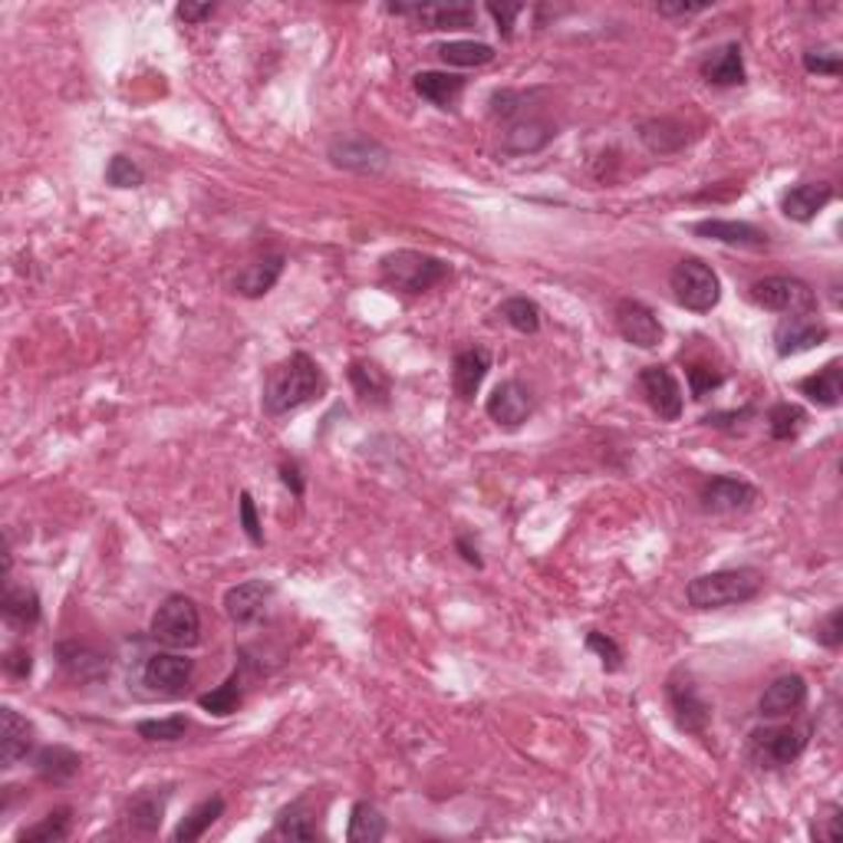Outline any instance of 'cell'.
I'll use <instances>...</instances> for the list:
<instances>
[{
  "label": "cell",
  "instance_id": "1",
  "mask_svg": "<svg viewBox=\"0 0 843 843\" xmlns=\"http://www.w3.org/2000/svg\"><path fill=\"white\" fill-rule=\"evenodd\" d=\"M323 390H327L323 370L307 353H294L284 363L270 366V373L264 380V413L270 419L290 416V413L303 409L307 403L320 399Z\"/></svg>",
  "mask_w": 843,
  "mask_h": 843
},
{
  "label": "cell",
  "instance_id": "2",
  "mask_svg": "<svg viewBox=\"0 0 843 843\" xmlns=\"http://www.w3.org/2000/svg\"><path fill=\"white\" fill-rule=\"evenodd\" d=\"M765 590V577L751 567L738 570H712L695 577L685 587V600L695 610H725V607H741L751 604Z\"/></svg>",
  "mask_w": 843,
  "mask_h": 843
},
{
  "label": "cell",
  "instance_id": "3",
  "mask_svg": "<svg viewBox=\"0 0 843 843\" xmlns=\"http://www.w3.org/2000/svg\"><path fill=\"white\" fill-rule=\"evenodd\" d=\"M445 277H451V267L441 257H431L425 250H393L380 260V280L396 290V294H409L419 297L425 290L438 287Z\"/></svg>",
  "mask_w": 843,
  "mask_h": 843
},
{
  "label": "cell",
  "instance_id": "4",
  "mask_svg": "<svg viewBox=\"0 0 843 843\" xmlns=\"http://www.w3.org/2000/svg\"><path fill=\"white\" fill-rule=\"evenodd\" d=\"M669 287H672L675 303L692 313H712L722 300L718 274L698 257H682L669 274Z\"/></svg>",
  "mask_w": 843,
  "mask_h": 843
},
{
  "label": "cell",
  "instance_id": "5",
  "mask_svg": "<svg viewBox=\"0 0 843 843\" xmlns=\"http://www.w3.org/2000/svg\"><path fill=\"white\" fill-rule=\"evenodd\" d=\"M811 745V725H771L748 735V755L758 768L794 765Z\"/></svg>",
  "mask_w": 843,
  "mask_h": 843
},
{
  "label": "cell",
  "instance_id": "6",
  "mask_svg": "<svg viewBox=\"0 0 843 843\" xmlns=\"http://www.w3.org/2000/svg\"><path fill=\"white\" fill-rule=\"evenodd\" d=\"M152 639L169 649H192L202 642V613L192 597L172 594L152 617Z\"/></svg>",
  "mask_w": 843,
  "mask_h": 843
},
{
  "label": "cell",
  "instance_id": "7",
  "mask_svg": "<svg viewBox=\"0 0 843 843\" xmlns=\"http://www.w3.org/2000/svg\"><path fill=\"white\" fill-rule=\"evenodd\" d=\"M327 159H330L337 169L353 172V175H380V172L390 169L393 152H390L380 139H373V136H366V132H340V136L330 142Z\"/></svg>",
  "mask_w": 843,
  "mask_h": 843
},
{
  "label": "cell",
  "instance_id": "8",
  "mask_svg": "<svg viewBox=\"0 0 843 843\" xmlns=\"http://www.w3.org/2000/svg\"><path fill=\"white\" fill-rule=\"evenodd\" d=\"M748 297L758 307H765L771 313H788V317H801V313H811L818 307L814 287L801 277H791V274H775V277L755 280Z\"/></svg>",
  "mask_w": 843,
  "mask_h": 843
},
{
  "label": "cell",
  "instance_id": "9",
  "mask_svg": "<svg viewBox=\"0 0 843 843\" xmlns=\"http://www.w3.org/2000/svg\"><path fill=\"white\" fill-rule=\"evenodd\" d=\"M665 698L672 708V718L682 732L689 735H705L712 725V705L705 702V695L698 692V685L692 682V675L685 672H672L665 682Z\"/></svg>",
  "mask_w": 843,
  "mask_h": 843
},
{
  "label": "cell",
  "instance_id": "10",
  "mask_svg": "<svg viewBox=\"0 0 843 843\" xmlns=\"http://www.w3.org/2000/svg\"><path fill=\"white\" fill-rule=\"evenodd\" d=\"M698 501L708 514H735V511H748L758 501V488L732 474H715L702 484Z\"/></svg>",
  "mask_w": 843,
  "mask_h": 843
},
{
  "label": "cell",
  "instance_id": "11",
  "mask_svg": "<svg viewBox=\"0 0 843 843\" xmlns=\"http://www.w3.org/2000/svg\"><path fill=\"white\" fill-rule=\"evenodd\" d=\"M192 672H195L192 659H185L179 652H156L142 665V682L156 695H182L192 682Z\"/></svg>",
  "mask_w": 843,
  "mask_h": 843
},
{
  "label": "cell",
  "instance_id": "12",
  "mask_svg": "<svg viewBox=\"0 0 843 843\" xmlns=\"http://www.w3.org/2000/svg\"><path fill=\"white\" fill-rule=\"evenodd\" d=\"M613 317H617L620 337H623L627 343H632V346H639V350H655V346L662 343V337H665L659 317H655L645 303H639V300H630V297L620 300L617 310H613Z\"/></svg>",
  "mask_w": 843,
  "mask_h": 843
},
{
  "label": "cell",
  "instance_id": "13",
  "mask_svg": "<svg viewBox=\"0 0 843 843\" xmlns=\"http://www.w3.org/2000/svg\"><path fill=\"white\" fill-rule=\"evenodd\" d=\"M488 419L508 431L521 428L524 422L531 419L534 413V399L527 393V386H521L517 380H504L501 386H494V393L488 396V406H484Z\"/></svg>",
  "mask_w": 843,
  "mask_h": 843
},
{
  "label": "cell",
  "instance_id": "14",
  "mask_svg": "<svg viewBox=\"0 0 843 843\" xmlns=\"http://www.w3.org/2000/svg\"><path fill=\"white\" fill-rule=\"evenodd\" d=\"M639 390L662 422H675L682 416V386L665 366H645L639 373Z\"/></svg>",
  "mask_w": 843,
  "mask_h": 843
},
{
  "label": "cell",
  "instance_id": "15",
  "mask_svg": "<svg viewBox=\"0 0 843 843\" xmlns=\"http://www.w3.org/2000/svg\"><path fill=\"white\" fill-rule=\"evenodd\" d=\"M828 337H831L828 323H821V320H814V317H808V313H801V317H785V320L775 327V350H778V356L788 360V356H798V353H808V350L828 343Z\"/></svg>",
  "mask_w": 843,
  "mask_h": 843
},
{
  "label": "cell",
  "instance_id": "16",
  "mask_svg": "<svg viewBox=\"0 0 843 843\" xmlns=\"http://www.w3.org/2000/svg\"><path fill=\"white\" fill-rule=\"evenodd\" d=\"M396 17H416L425 30H458L474 26V7L468 3H390L386 7Z\"/></svg>",
  "mask_w": 843,
  "mask_h": 843
},
{
  "label": "cell",
  "instance_id": "17",
  "mask_svg": "<svg viewBox=\"0 0 843 843\" xmlns=\"http://www.w3.org/2000/svg\"><path fill=\"white\" fill-rule=\"evenodd\" d=\"M692 231L698 237H708V241H718V244H728V247H745V250H765L771 241H768V231H761L758 224L751 221H725V217H705L698 224H692Z\"/></svg>",
  "mask_w": 843,
  "mask_h": 843
},
{
  "label": "cell",
  "instance_id": "18",
  "mask_svg": "<svg viewBox=\"0 0 843 843\" xmlns=\"http://www.w3.org/2000/svg\"><path fill=\"white\" fill-rule=\"evenodd\" d=\"M274 590L270 584L264 580H247V584H237L224 594V613L234 627H250L257 623L264 613H267V604H270Z\"/></svg>",
  "mask_w": 843,
  "mask_h": 843
},
{
  "label": "cell",
  "instance_id": "19",
  "mask_svg": "<svg viewBox=\"0 0 843 843\" xmlns=\"http://www.w3.org/2000/svg\"><path fill=\"white\" fill-rule=\"evenodd\" d=\"M804 705H808V682H804V675L791 672V675L775 679L765 689V695L758 702V712H761V718H791Z\"/></svg>",
  "mask_w": 843,
  "mask_h": 843
},
{
  "label": "cell",
  "instance_id": "20",
  "mask_svg": "<svg viewBox=\"0 0 843 843\" xmlns=\"http://www.w3.org/2000/svg\"><path fill=\"white\" fill-rule=\"evenodd\" d=\"M554 136H557V129H554L547 119L527 116V113H524V116H517L514 122H508L501 149H504L508 156H531V152H541Z\"/></svg>",
  "mask_w": 843,
  "mask_h": 843
},
{
  "label": "cell",
  "instance_id": "21",
  "mask_svg": "<svg viewBox=\"0 0 843 843\" xmlns=\"http://www.w3.org/2000/svg\"><path fill=\"white\" fill-rule=\"evenodd\" d=\"M30 751H33V725L10 705L0 708V768L10 771Z\"/></svg>",
  "mask_w": 843,
  "mask_h": 843
},
{
  "label": "cell",
  "instance_id": "22",
  "mask_svg": "<svg viewBox=\"0 0 843 843\" xmlns=\"http://www.w3.org/2000/svg\"><path fill=\"white\" fill-rule=\"evenodd\" d=\"M284 264H287L284 254H264V257L244 264L234 277V290L247 300H257V297L270 294L274 284L280 280V274H284Z\"/></svg>",
  "mask_w": 843,
  "mask_h": 843
},
{
  "label": "cell",
  "instance_id": "23",
  "mask_svg": "<svg viewBox=\"0 0 843 843\" xmlns=\"http://www.w3.org/2000/svg\"><path fill=\"white\" fill-rule=\"evenodd\" d=\"M56 659L63 665V672L73 679V682H99L109 675V662L103 652L83 645V642H60L56 645Z\"/></svg>",
  "mask_w": 843,
  "mask_h": 843
},
{
  "label": "cell",
  "instance_id": "24",
  "mask_svg": "<svg viewBox=\"0 0 843 843\" xmlns=\"http://www.w3.org/2000/svg\"><path fill=\"white\" fill-rule=\"evenodd\" d=\"M831 202H834V189L828 182H801V185L785 192L781 211H785V217L808 224V221H814L821 211L828 209Z\"/></svg>",
  "mask_w": 843,
  "mask_h": 843
},
{
  "label": "cell",
  "instance_id": "25",
  "mask_svg": "<svg viewBox=\"0 0 843 843\" xmlns=\"http://www.w3.org/2000/svg\"><path fill=\"white\" fill-rule=\"evenodd\" d=\"M491 370V353L481 350V346H468L455 356V366H451V386H455V396L458 399H474V393L481 390L484 376Z\"/></svg>",
  "mask_w": 843,
  "mask_h": 843
},
{
  "label": "cell",
  "instance_id": "26",
  "mask_svg": "<svg viewBox=\"0 0 843 843\" xmlns=\"http://www.w3.org/2000/svg\"><path fill=\"white\" fill-rule=\"evenodd\" d=\"M169 798H172L169 788H146V791H139V794L129 801V808H126L129 828L139 831V834H156V831L162 828V821H166Z\"/></svg>",
  "mask_w": 843,
  "mask_h": 843
},
{
  "label": "cell",
  "instance_id": "27",
  "mask_svg": "<svg viewBox=\"0 0 843 843\" xmlns=\"http://www.w3.org/2000/svg\"><path fill=\"white\" fill-rule=\"evenodd\" d=\"M705 83L712 86H741L745 83V56L738 43H725L718 50H712L702 63H698Z\"/></svg>",
  "mask_w": 843,
  "mask_h": 843
},
{
  "label": "cell",
  "instance_id": "28",
  "mask_svg": "<svg viewBox=\"0 0 843 843\" xmlns=\"http://www.w3.org/2000/svg\"><path fill=\"white\" fill-rule=\"evenodd\" d=\"M79 765H83L79 755L66 745H46L33 758L36 778L46 781V785H70L79 775Z\"/></svg>",
  "mask_w": 843,
  "mask_h": 843
},
{
  "label": "cell",
  "instance_id": "29",
  "mask_svg": "<svg viewBox=\"0 0 843 843\" xmlns=\"http://www.w3.org/2000/svg\"><path fill=\"white\" fill-rule=\"evenodd\" d=\"M413 86H416V93H419L422 99H428L431 106L451 109L461 99V93H465V76L445 73V70H425V73H416Z\"/></svg>",
  "mask_w": 843,
  "mask_h": 843
},
{
  "label": "cell",
  "instance_id": "30",
  "mask_svg": "<svg viewBox=\"0 0 843 843\" xmlns=\"http://www.w3.org/2000/svg\"><path fill=\"white\" fill-rule=\"evenodd\" d=\"M801 396H808V403L821 406V409H837L843 399V370L841 360L828 363L824 370H818L814 376H804L798 383Z\"/></svg>",
  "mask_w": 843,
  "mask_h": 843
},
{
  "label": "cell",
  "instance_id": "31",
  "mask_svg": "<svg viewBox=\"0 0 843 843\" xmlns=\"http://www.w3.org/2000/svg\"><path fill=\"white\" fill-rule=\"evenodd\" d=\"M350 383H353L356 396H360L366 406H386V403H390L393 380H390L386 370H380L376 363H370V360L350 363Z\"/></svg>",
  "mask_w": 843,
  "mask_h": 843
},
{
  "label": "cell",
  "instance_id": "32",
  "mask_svg": "<svg viewBox=\"0 0 843 843\" xmlns=\"http://www.w3.org/2000/svg\"><path fill=\"white\" fill-rule=\"evenodd\" d=\"M0 613L3 623L13 627L17 632L33 630L40 623V597L30 587H10L0 600Z\"/></svg>",
  "mask_w": 843,
  "mask_h": 843
},
{
  "label": "cell",
  "instance_id": "33",
  "mask_svg": "<svg viewBox=\"0 0 843 843\" xmlns=\"http://www.w3.org/2000/svg\"><path fill=\"white\" fill-rule=\"evenodd\" d=\"M221 814H224V798H217V794H214V798H209V801L195 804V808L189 811V818H182V824L175 828L172 841L175 843L202 841V837L211 831V824H214Z\"/></svg>",
  "mask_w": 843,
  "mask_h": 843
},
{
  "label": "cell",
  "instance_id": "34",
  "mask_svg": "<svg viewBox=\"0 0 843 843\" xmlns=\"http://www.w3.org/2000/svg\"><path fill=\"white\" fill-rule=\"evenodd\" d=\"M386 837V818L380 814L376 804L360 801L350 811V828H346V841L350 843H380Z\"/></svg>",
  "mask_w": 843,
  "mask_h": 843
},
{
  "label": "cell",
  "instance_id": "35",
  "mask_svg": "<svg viewBox=\"0 0 843 843\" xmlns=\"http://www.w3.org/2000/svg\"><path fill=\"white\" fill-rule=\"evenodd\" d=\"M317 834H320V831H317V821L310 818V811L303 808V801L284 808V811L277 814L274 831H270V837H277V841H317Z\"/></svg>",
  "mask_w": 843,
  "mask_h": 843
},
{
  "label": "cell",
  "instance_id": "36",
  "mask_svg": "<svg viewBox=\"0 0 843 843\" xmlns=\"http://www.w3.org/2000/svg\"><path fill=\"white\" fill-rule=\"evenodd\" d=\"M435 53L441 56L445 66H461V70H468V66H484V63L494 60V46H488V43H481V40H448V43H441Z\"/></svg>",
  "mask_w": 843,
  "mask_h": 843
},
{
  "label": "cell",
  "instance_id": "37",
  "mask_svg": "<svg viewBox=\"0 0 843 843\" xmlns=\"http://www.w3.org/2000/svg\"><path fill=\"white\" fill-rule=\"evenodd\" d=\"M73 831V811L70 808H56L50 811L40 824L23 828L17 834V843H63Z\"/></svg>",
  "mask_w": 843,
  "mask_h": 843
},
{
  "label": "cell",
  "instance_id": "38",
  "mask_svg": "<svg viewBox=\"0 0 843 843\" xmlns=\"http://www.w3.org/2000/svg\"><path fill=\"white\" fill-rule=\"evenodd\" d=\"M639 136L659 156H669V152L685 146V129L675 119H649V122L639 126Z\"/></svg>",
  "mask_w": 843,
  "mask_h": 843
},
{
  "label": "cell",
  "instance_id": "39",
  "mask_svg": "<svg viewBox=\"0 0 843 843\" xmlns=\"http://www.w3.org/2000/svg\"><path fill=\"white\" fill-rule=\"evenodd\" d=\"M498 317H504V323L514 327L517 333H537L541 330V307L527 297H508L498 307Z\"/></svg>",
  "mask_w": 843,
  "mask_h": 843
},
{
  "label": "cell",
  "instance_id": "40",
  "mask_svg": "<svg viewBox=\"0 0 843 843\" xmlns=\"http://www.w3.org/2000/svg\"><path fill=\"white\" fill-rule=\"evenodd\" d=\"M199 705H202L209 715H217V718H224V715L237 712V705H241V675H237V672H231V675H227V682H221L217 689H211V692H205V695H199Z\"/></svg>",
  "mask_w": 843,
  "mask_h": 843
},
{
  "label": "cell",
  "instance_id": "41",
  "mask_svg": "<svg viewBox=\"0 0 843 843\" xmlns=\"http://www.w3.org/2000/svg\"><path fill=\"white\" fill-rule=\"evenodd\" d=\"M804 422H808V416H804L801 406H794V403H778V406H771V413H768V431H771L775 441H791V438L801 435Z\"/></svg>",
  "mask_w": 843,
  "mask_h": 843
},
{
  "label": "cell",
  "instance_id": "42",
  "mask_svg": "<svg viewBox=\"0 0 843 843\" xmlns=\"http://www.w3.org/2000/svg\"><path fill=\"white\" fill-rule=\"evenodd\" d=\"M136 732L146 741H182L189 735V718L185 715H172V718H146L136 725Z\"/></svg>",
  "mask_w": 843,
  "mask_h": 843
},
{
  "label": "cell",
  "instance_id": "43",
  "mask_svg": "<svg viewBox=\"0 0 843 843\" xmlns=\"http://www.w3.org/2000/svg\"><path fill=\"white\" fill-rule=\"evenodd\" d=\"M106 182L113 189H139L146 182V172L129 156H113L106 166Z\"/></svg>",
  "mask_w": 843,
  "mask_h": 843
},
{
  "label": "cell",
  "instance_id": "44",
  "mask_svg": "<svg viewBox=\"0 0 843 843\" xmlns=\"http://www.w3.org/2000/svg\"><path fill=\"white\" fill-rule=\"evenodd\" d=\"M811 837L814 841H824V843H837L843 837V808L841 804H828L824 811H821V818L814 821V828H811Z\"/></svg>",
  "mask_w": 843,
  "mask_h": 843
},
{
  "label": "cell",
  "instance_id": "45",
  "mask_svg": "<svg viewBox=\"0 0 843 843\" xmlns=\"http://www.w3.org/2000/svg\"><path fill=\"white\" fill-rule=\"evenodd\" d=\"M524 106H527V96L517 89H498L491 96V116H498L504 122H514L517 116H524Z\"/></svg>",
  "mask_w": 843,
  "mask_h": 843
},
{
  "label": "cell",
  "instance_id": "46",
  "mask_svg": "<svg viewBox=\"0 0 843 843\" xmlns=\"http://www.w3.org/2000/svg\"><path fill=\"white\" fill-rule=\"evenodd\" d=\"M587 649L590 652H597L600 655V662H604V669L607 672H617V669H623V649L607 636V632H590L587 636Z\"/></svg>",
  "mask_w": 843,
  "mask_h": 843
},
{
  "label": "cell",
  "instance_id": "47",
  "mask_svg": "<svg viewBox=\"0 0 843 843\" xmlns=\"http://www.w3.org/2000/svg\"><path fill=\"white\" fill-rule=\"evenodd\" d=\"M685 376H689V390H692V396H695V399H705V396H708L712 390H718V386H722V380H725L718 370H712V366H698V363H695V366H689V373H685Z\"/></svg>",
  "mask_w": 843,
  "mask_h": 843
},
{
  "label": "cell",
  "instance_id": "48",
  "mask_svg": "<svg viewBox=\"0 0 843 843\" xmlns=\"http://www.w3.org/2000/svg\"><path fill=\"white\" fill-rule=\"evenodd\" d=\"M237 514H241V527H244L247 541L260 547L264 544V531H260V517H257L254 498L247 491H241V498H237Z\"/></svg>",
  "mask_w": 843,
  "mask_h": 843
},
{
  "label": "cell",
  "instance_id": "49",
  "mask_svg": "<svg viewBox=\"0 0 843 843\" xmlns=\"http://www.w3.org/2000/svg\"><path fill=\"white\" fill-rule=\"evenodd\" d=\"M804 70H808V73H818V76H841V53L811 50V53H804Z\"/></svg>",
  "mask_w": 843,
  "mask_h": 843
},
{
  "label": "cell",
  "instance_id": "50",
  "mask_svg": "<svg viewBox=\"0 0 843 843\" xmlns=\"http://www.w3.org/2000/svg\"><path fill=\"white\" fill-rule=\"evenodd\" d=\"M818 642L821 645H828V649H841L843 642V613L841 610H834V613H828V620L824 623H818Z\"/></svg>",
  "mask_w": 843,
  "mask_h": 843
},
{
  "label": "cell",
  "instance_id": "51",
  "mask_svg": "<svg viewBox=\"0 0 843 843\" xmlns=\"http://www.w3.org/2000/svg\"><path fill=\"white\" fill-rule=\"evenodd\" d=\"M488 13L494 17V23H498L501 36H511L514 20L524 13V7H521V3H488Z\"/></svg>",
  "mask_w": 843,
  "mask_h": 843
},
{
  "label": "cell",
  "instance_id": "52",
  "mask_svg": "<svg viewBox=\"0 0 843 843\" xmlns=\"http://www.w3.org/2000/svg\"><path fill=\"white\" fill-rule=\"evenodd\" d=\"M3 669H7L10 675H17V679H26V675L33 672V655H30V649H10V652L3 655Z\"/></svg>",
  "mask_w": 843,
  "mask_h": 843
},
{
  "label": "cell",
  "instance_id": "53",
  "mask_svg": "<svg viewBox=\"0 0 843 843\" xmlns=\"http://www.w3.org/2000/svg\"><path fill=\"white\" fill-rule=\"evenodd\" d=\"M175 13H179V20H185V23H202V20H209L211 13H214V3H179L175 7Z\"/></svg>",
  "mask_w": 843,
  "mask_h": 843
},
{
  "label": "cell",
  "instance_id": "54",
  "mask_svg": "<svg viewBox=\"0 0 843 843\" xmlns=\"http://www.w3.org/2000/svg\"><path fill=\"white\" fill-rule=\"evenodd\" d=\"M280 481L294 491V498H303V474L297 468V461H280Z\"/></svg>",
  "mask_w": 843,
  "mask_h": 843
},
{
  "label": "cell",
  "instance_id": "55",
  "mask_svg": "<svg viewBox=\"0 0 843 843\" xmlns=\"http://www.w3.org/2000/svg\"><path fill=\"white\" fill-rule=\"evenodd\" d=\"M655 10L662 17H692V13L708 10V3H685V0H679V3H655Z\"/></svg>",
  "mask_w": 843,
  "mask_h": 843
},
{
  "label": "cell",
  "instance_id": "56",
  "mask_svg": "<svg viewBox=\"0 0 843 843\" xmlns=\"http://www.w3.org/2000/svg\"><path fill=\"white\" fill-rule=\"evenodd\" d=\"M455 547H458V554L465 557V564H471V567H484V561L478 557V547H471V541H468V537H458V541H455Z\"/></svg>",
  "mask_w": 843,
  "mask_h": 843
}]
</instances>
